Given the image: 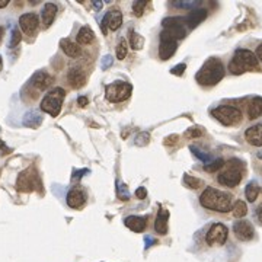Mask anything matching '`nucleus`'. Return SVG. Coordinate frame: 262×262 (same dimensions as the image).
I'll list each match as a JSON object with an SVG mask.
<instances>
[{"mask_svg":"<svg viewBox=\"0 0 262 262\" xmlns=\"http://www.w3.org/2000/svg\"><path fill=\"white\" fill-rule=\"evenodd\" d=\"M258 157H259V159H262V152L258 153Z\"/></svg>","mask_w":262,"mask_h":262,"instance_id":"obj_54","label":"nucleus"},{"mask_svg":"<svg viewBox=\"0 0 262 262\" xmlns=\"http://www.w3.org/2000/svg\"><path fill=\"white\" fill-rule=\"evenodd\" d=\"M0 149H5V143L2 140H0Z\"/></svg>","mask_w":262,"mask_h":262,"instance_id":"obj_52","label":"nucleus"},{"mask_svg":"<svg viewBox=\"0 0 262 262\" xmlns=\"http://www.w3.org/2000/svg\"><path fill=\"white\" fill-rule=\"evenodd\" d=\"M203 134H204V131H203V128H200V127H191V128H188V130L185 131V137L188 138L201 137Z\"/></svg>","mask_w":262,"mask_h":262,"instance_id":"obj_33","label":"nucleus"},{"mask_svg":"<svg viewBox=\"0 0 262 262\" xmlns=\"http://www.w3.org/2000/svg\"><path fill=\"white\" fill-rule=\"evenodd\" d=\"M3 69V61H2V57H0V71Z\"/></svg>","mask_w":262,"mask_h":262,"instance_id":"obj_53","label":"nucleus"},{"mask_svg":"<svg viewBox=\"0 0 262 262\" xmlns=\"http://www.w3.org/2000/svg\"><path fill=\"white\" fill-rule=\"evenodd\" d=\"M67 80L73 89H80L86 83V74L80 67H71L67 73Z\"/></svg>","mask_w":262,"mask_h":262,"instance_id":"obj_14","label":"nucleus"},{"mask_svg":"<svg viewBox=\"0 0 262 262\" xmlns=\"http://www.w3.org/2000/svg\"><path fill=\"white\" fill-rule=\"evenodd\" d=\"M167 219H169V211L160 208L157 213V217L154 221V230L159 235H166L167 233Z\"/></svg>","mask_w":262,"mask_h":262,"instance_id":"obj_19","label":"nucleus"},{"mask_svg":"<svg viewBox=\"0 0 262 262\" xmlns=\"http://www.w3.org/2000/svg\"><path fill=\"white\" fill-rule=\"evenodd\" d=\"M146 5H147V2H144V0H137V2L133 3V11H134L136 16H141L143 15Z\"/></svg>","mask_w":262,"mask_h":262,"instance_id":"obj_35","label":"nucleus"},{"mask_svg":"<svg viewBox=\"0 0 262 262\" xmlns=\"http://www.w3.org/2000/svg\"><path fill=\"white\" fill-rule=\"evenodd\" d=\"M127 51H128V47H127V42L125 40H121L118 47H117V58L118 60H124L127 57Z\"/></svg>","mask_w":262,"mask_h":262,"instance_id":"obj_32","label":"nucleus"},{"mask_svg":"<svg viewBox=\"0 0 262 262\" xmlns=\"http://www.w3.org/2000/svg\"><path fill=\"white\" fill-rule=\"evenodd\" d=\"M42 188L40 175L37 172V169L34 166L25 169L24 172L19 173L18 180H16V190L21 193H32Z\"/></svg>","mask_w":262,"mask_h":262,"instance_id":"obj_5","label":"nucleus"},{"mask_svg":"<svg viewBox=\"0 0 262 262\" xmlns=\"http://www.w3.org/2000/svg\"><path fill=\"white\" fill-rule=\"evenodd\" d=\"M60 47H61V50L64 51V54L69 55V57H79V55L82 54V48L79 47V44H76V42L70 41L67 38H64V40H61L60 41Z\"/></svg>","mask_w":262,"mask_h":262,"instance_id":"obj_22","label":"nucleus"},{"mask_svg":"<svg viewBox=\"0 0 262 262\" xmlns=\"http://www.w3.org/2000/svg\"><path fill=\"white\" fill-rule=\"evenodd\" d=\"M118 197L123 201H128V198H130L128 190H127V187H125L124 184H118Z\"/></svg>","mask_w":262,"mask_h":262,"instance_id":"obj_37","label":"nucleus"},{"mask_svg":"<svg viewBox=\"0 0 262 262\" xmlns=\"http://www.w3.org/2000/svg\"><path fill=\"white\" fill-rule=\"evenodd\" d=\"M245 138L250 146L262 147V124H256L249 127L245 131Z\"/></svg>","mask_w":262,"mask_h":262,"instance_id":"obj_15","label":"nucleus"},{"mask_svg":"<svg viewBox=\"0 0 262 262\" xmlns=\"http://www.w3.org/2000/svg\"><path fill=\"white\" fill-rule=\"evenodd\" d=\"M131 94H133V86L127 82H114L105 88V98L114 104L124 102L131 97Z\"/></svg>","mask_w":262,"mask_h":262,"instance_id":"obj_8","label":"nucleus"},{"mask_svg":"<svg viewBox=\"0 0 262 262\" xmlns=\"http://www.w3.org/2000/svg\"><path fill=\"white\" fill-rule=\"evenodd\" d=\"M256 216H258V219H259V221L262 223V206L258 208V211H256Z\"/></svg>","mask_w":262,"mask_h":262,"instance_id":"obj_50","label":"nucleus"},{"mask_svg":"<svg viewBox=\"0 0 262 262\" xmlns=\"http://www.w3.org/2000/svg\"><path fill=\"white\" fill-rule=\"evenodd\" d=\"M258 69H259V60H258L256 54L249 51V50H245V48L236 50L230 63H229V70L233 74H242V73Z\"/></svg>","mask_w":262,"mask_h":262,"instance_id":"obj_2","label":"nucleus"},{"mask_svg":"<svg viewBox=\"0 0 262 262\" xmlns=\"http://www.w3.org/2000/svg\"><path fill=\"white\" fill-rule=\"evenodd\" d=\"M94 38H95V34H94V31L89 27L80 28L79 32H77V37H76L77 44H82V45L91 44V42L94 41Z\"/></svg>","mask_w":262,"mask_h":262,"instance_id":"obj_24","label":"nucleus"},{"mask_svg":"<svg viewBox=\"0 0 262 262\" xmlns=\"http://www.w3.org/2000/svg\"><path fill=\"white\" fill-rule=\"evenodd\" d=\"M111 64H112V57L111 55H105L104 60H102V69L105 70L107 67H110Z\"/></svg>","mask_w":262,"mask_h":262,"instance_id":"obj_42","label":"nucleus"},{"mask_svg":"<svg viewBox=\"0 0 262 262\" xmlns=\"http://www.w3.org/2000/svg\"><path fill=\"white\" fill-rule=\"evenodd\" d=\"M149 138H150V136H149V133H140L137 136V138H136V143H137V146H146L147 143H149Z\"/></svg>","mask_w":262,"mask_h":262,"instance_id":"obj_38","label":"nucleus"},{"mask_svg":"<svg viewBox=\"0 0 262 262\" xmlns=\"http://www.w3.org/2000/svg\"><path fill=\"white\" fill-rule=\"evenodd\" d=\"M172 27H187V19L182 16H170L166 18L163 21V28H172Z\"/></svg>","mask_w":262,"mask_h":262,"instance_id":"obj_29","label":"nucleus"},{"mask_svg":"<svg viewBox=\"0 0 262 262\" xmlns=\"http://www.w3.org/2000/svg\"><path fill=\"white\" fill-rule=\"evenodd\" d=\"M224 166V160L223 159H216V160H213V162H208L207 165L204 166V169L207 170V172H216V170H219Z\"/></svg>","mask_w":262,"mask_h":262,"instance_id":"obj_31","label":"nucleus"},{"mask_svg":"<svg viewBox=\"0 0 262 262\" xmlns=\"http://www.w3.org/2000/svg\"><path fill=\"white\" fill-rule=\"evenodd\" d=\"M123 24V14L117 9L111 11L105 15L104 21H102V31L107 32V27L110 28L111 31H117Z\"/></svg>","mask_w":262,"mask_h":262,"instance_id":"obj_12","label":"nucleus"},{"mask_svg":"<svg viewBox=\"0 0 262 262\" xmlns=\"http://www.w3.org/2000/svg\"><path fill=\"white\" fill-rule=\"evenodd\" d=\"M22 40V35H21V32H19V29H16L14 28L12 29V37H11V42H9V47L11 48H15L19 42Z\"/></svg>","mask_w":262,"mask_h":262,"instance_id":"obj_34","label":"nucleus"},{"mask_svg":"<svg viewBox=\"0 0 262 262\" xmlns=\"http://www.w3.org/2000/svg\"><path fill=\"white\" fill-rule=\"evenodd\" d=\"M233 232L235 236L242 240V242H249L253 239L255 236V230H253V226L250 224V221L248 220H239L236 221L235 226H233Z\"/></svg>","mask_w":262,"mask_h":262,"instance_id":"obj_11","label":"nucleus"},{"mask_svg":"<svg viewBox=\"0 0 262 262\" xmlns=\"http://www.w3.org/2000/svg\"><path fill=\"white\" fill-rule=\"evenodd\" d=\"M130 45H131L133 50L138 51L144 45V38L140 34H137L136 31H130Z\"/></svg>","mask_w":262,"mask_h":262,"instance_id":"obj_28","label":"nucleus"},{"mask_svg":"<svg viewBox=\"0 0 262 262\" xmlns=\"http://www.w3.org/2000/svg\"><path fill=\"white\" fill-rule=\"evenodd\" d=\"M256 57H258V60L262 63V42L258 45V48H256Z\"/></svg>","mask_w":262,"mask_h":262,"instance_id":"obj_46","label":"nucleus"},{"mask_svg":"<svg viewBox=\"0 0 262 262\" xmlns=\"http://www.w3.org/2000/svg\"><path fill=\"white\" fill-rule=\"evenodd\" d=\"M184 184H185L187 187H190L191 190H198V188H201V187L204 185V182L200 180V178H195V177L188 175V173L184 175Z\"/></svg>","mask_w":262,"mask_h":262,"instance_id":"obj_30","label":"nucleus"},{"mask_svg":"<svg viewBox=\"0 0 262 262\" xmlns=\"http://www.w3.org/2000/svg\"><path fill=\"white\" fill-rule=\"evenodd\" d=\"M66 97L64 89L61 88H54L53 91H50L41 101V110L47 114H50L51 117H57L61 111V105Z\"/></svg>","mask_w":262,"mask_h":262,"instance_id":"obj_6","label":"nucleus"},{"mask_svg":"<svg viewBox=\"0 0 262 262\" xmlns=\"http://www.w3.org/2000/svg\"><path fill=\"white\" fill-rule=\"evenodd\" d=\"M190 149H191V152H193L194 154H195V156L198 157V159H201V160H203V162H204V163L207 165L208 160H210V154H206L204 152H201V150H200V149H197L195 146H191Z\"/></svg>","mask_w":262,"mask_h":262,"instance_id":"obj_36","label":"nucleus"},{"mask_svg":"<svg viewBox=\"0 0 262 262\" xmlns=\"http://www.w3.org/2000/svg\"><path fill=\"white\" fill-rule=\"evenodd\" d=\"M54 82V77L50 76L47 71H37L32 77H31V84L38 89V91H45L48 89Z\"/></svg>","mask_w":262,"mask_h":262,"instance_id":"obj_13","label":"nucleus"},{"mask_svg":"<svg viewBox=\"0 0 262 262\" xmlns=\"http://www.w3.org/2000/svg\"><path fill=\"white\" fill-rule=\"evenodd\" d=\"M94 8H95L97 11H101V9H102V2H94Z\"/></svg>","mask_w":262,"mask_h":262,"instance_id":"obj_47","label":"nucleus"},{"mask_svg":"<svg viewBox=\"0 0 262 262\" xmlns=\"http://www.w3.org/2000/svg\"><path fill=\"white\" fill-rule=\"evenodd\" d=\"M38 25H40L38 15L34 14V12L24 14L19 18V27H21V29L27 34L28 37H34V35L37 34Z\"/></svg>","mask_w":262,"mask_h":262,"instance_id":"obj_10","label":"nucleus"},{"mask_svg":"<svg viewBox=\"0 0 262 262\" xmlns=\"http://www.w3.org/2000/svg\"><path fill=\"white\" fill-rule=\"evenodd\" d=\"M232 211H233V216H235L236 219H242V217H245L248 214V206H246L245 201L237 200L233 208H232Z\"/></svg>","mask_w":262,"mask_h":262,"instance_id":"obj_27","label":"nucleus"},{"mask_svg":"<svg viewBox=\"0 0 262 262\" xmlns=\"http://www.w3.org/2000/svg\"><path fill=\"white\" fill-rule=\"evenodd\" d=\"M178 47L177 41H169V40H160V45H159V57L162 60H169L172 55L175 54Z\"/></svg>","mask_w":262,"mask_h":262,"instance_id":"obj_18","label":"nucleus"},{"mask_svg":"<svg viewBox=\"0 0 262 262\" xmlns=\"http://www.w3.org/2000/svg\"><path fill=\"white\" fill-rule=\"evenodd\" d=\"M227 236H229V229L221 223H214L208 229L207 235H206V242H207L208 246H221L226 243Z\"/></svg>","mask_w":262,"mask_h":262,"instance_id":"obj_9","label":"nucleus"},{"mask_svg":"<svg viewBox=\"0 0 262 262\" xmlns=\"http://www.w3.org/2000/svg\"><path fill=\"white\" fill-rule=\"evenodd\" d=\"M41 121H42L41 115L37 114V112H34V111L28 112L27 115H25V118H24V124L27 125V127H32V128L38 127V125L41 124Z\"/></svg>","mask_w":262,"mask_h":262,"instance_id":"obj_25","label":"nucleus"},{"mask_svg":"<svg viewBox=\"0 0 262 262\" xmlns=\"http://www.w3.org/2000/svg\"><path fill=\"white\" fill-rule=\"evenodd\" d=\"M200 204L207 210H213L217 213H227L233 208V197L232 194L208 187L200 197Z\"/></svg>","mask_w":262,"mask_h":262,"instance_id":"obj_1","label":"nucleus"},{"mask_svg":"<svg viewBox=\"0 0 262 262\" xmlns=\"http://www.w3.org/2000/svg\"><path fill=\"white\" fill-rule=\"evenodd\" d=\"M84 204V194L79 187H73L67 194V206L70 208H80Z\"/></svg>","mask_w":262,"mask_h":262,"instance_id":"obj_16","label":"nucleus"},{"mask_svg":"<svg viewBox=\"0 0 262 262\" xmlns=\"http://www.w3.org/2000/svg\"><path fill=\"white\" fill-rule=\"evenodd\" d=\"M88 170L86 169H82V170H76V172H73V178L74 180H80L82 178V175H84Z\"/></svg>","mask_w":262,"mask_h":262,"instance_id":"obj_44","label":"nucleus"},{"mask_svg":"<svg viewBox=\"0 0 262 262\" xmlns=\"http://www.w3.org/2000/svg\"><path fill=\"white\" fill-rule=\"evenodd\" d=\"M243 173H245L243 162H240L239 159H230L224 163L223 170L217 177V181L223 187L235 188L240 184V181L243 178Z\"/></svg>","mask_w":262,"mask_h":262,"instance_id":"obj_4","label":"nucleus"},{"mask_svg":"<svg viewBox=\"0 0 262 262\" xmlns=\"http://www.w3.org/2000/svg\"><path fill=\"white\" fill-rule=\"evenodd\" d=\"M262 115V98L256 97L250 101L248 107L249 120H256Z\"/></svg>","mask_w":262,"mask_h":262,"instance_id":"obj_23","label":"nucleus"},{"mask_svg":"<svg viewBox=\"0 0 262 262\" xmlns=\"http://www.w3.org/2000/svg\"><path fill=\"white\" fill-rule=\"evenodd\" d=\"M198 5V2H184V3H175V6L178 8H184V9H191Z\"/></svg>","mask_w":262,"mask_h":262,"instance_id":"obj_40","label":"nucleus"},{"mask_svg":"<svg viewBox=\"0 0 262 262\" xmlns=\"http://www.w3.org/2000/svg\"><path fill=\"white\" fill-rule=\"evenodd\" d=\"M178 140H180V136H177V134L167 136V137L165 138V144L166 146H173V144H177Z\"/></svg>","mask_w":262,"mask_h":262,"instance_id":"obj_41","label":"nucleus"},{"mask_svg":"<svg viewBox=\"0 0 262 262\" xmlns=\"http://www.w3.org/2000/svg\"><path fill=\"white\" fill-rule=\"evenodd\" d=\"M245 195H246V200L249 203H255L258 195H259V187L255 184V182H250L246 185V190H245Z\"/></svg>","mask_w":262,"mask_h":262,"instance_id":"obj_26","label":"nucleus"},{"mask_svg":"<svg viewBox=\"0 0 262 262\" xmlns=\"http://www.w3.org/2000/svg\"><path fill=\"white\" fill-rule=\"evenodd\" d=\"M55 15H57V6H55L54 3H45L41 12L42 25L45 28L50 27L54 22Z\"/></svg>","mask_w":262,"mask_h":262,"instance_id":"obj_17","label":"nucleus"},{"mask_svg":"<svg viewBox=\"0 0 262 262\" xmlns=\"http://www.w3.org/2000/svg\"><path fill=\"white\" fill-rule=\"evenodd\" d=\"M8 5H9V0H0V9L6 8Z\"/></svg>","mask_w":262,"mask_h":262,"instance_id":"obj_48","label":"nucleus"},{"mask_svg":"<svg viewBox=\"0 0 262 262\" xmlns=\"http://www.w3.org/2000/svg\"><path fill=\"white\" fill-rule=\"evenodd\" d=\"M146 195H147V191H146V188H138L137 191H136V197H137V198H140V200L146 198Z\"/></svg>","mask_w":262,"mask_h":262,"instance_id":"obj_43","label":"nucleus"},{"mask_svg":"<svg viewBox=\"0 0 262 262\" xmlns=\"http://www.w3.org/2000/svg\"><path fill=\"white\" fill-rule=\"evenodd\" d=\"M152 243H154V240H152L150 237H146V248H149Z\"/></svg>","mask_w":262,"mask_h":262,"instance_id":"obj_49","label":"nucleus"},{"mask_svg":"<svg viewBox=\"0 0 262 262\" xmlns=\"http://www.w3.org/2000/svg\"><path fill=\"white\" fill-rule=\"evenodd\" d=\"M3 35H5V28L0 27V42L3 40Z\"/></svg>","mask_w":262,"mask_h":262,"instance_id":"obj_51","label":"nucleus"},{"mask_svg":"<svg viewBox=\"0 0 262 262\" xmlns=\"http://www.w3.org/2000/svg\"><path fill=\"white\" fill-rule=\"evenodd\" d=\"M125 226L133 230V232H143L146 229V223H147V219L146 217H138V216H130L124 220Z\"/></svg>","mask_w":262,"mask_h":262,"instance_id":"obj_20","label":"nucleus"},{"mask_svg":"<svg viewBox=\"0 0 262 262\" xmlns=\"http://www.w3.org/2000/svg\"><path fill=\"white\" fill-rule=\"evenodd\" d=\"M211 115L226 127L237 125L242 121V112L239 108L232 107V105H221L211 111Z\"/></svg>","mask_w":262,"mask_h":262,"instance_id":"obj_7","label":"nucleus"},{"mask_svg":"<svg viewBox=\"0 0 262 262\" xmlns=\"http://www.w3.org/2000/svg\"><path fill=\"white\" fill-rule=\"evenodd\" d=\"M224 77V66L219 58H208L197 73L195 79L203 86H214Z\"/></svg>","mask_w":262,"mask_h":262,"instance_id":"obj_3","label":"nucleus"},{"mask_svg":"<svg viewBox=\"0 0 262 262\" xmlns=\"http://www.w3.org/2000/svg\"><path fill=\"white\" fill-rule=\"evenodd\" d=\"M185 69H187V66H185L184 63H181V64H178V66L172 67V69H170V73L175 74V76H182L184 71H185Z\"/></svg>","mask_w":262,"mask_h":262,"instance_id":"obj_39","label":"nucleus"},{"mask_svg":"<svg viewBox=\"0 0 262 262\" xmlns=\"http://www.w3.org/2000/svg\"><path fill=\"white\" fill-rule=\"evenodd\" d=\"M88 98L86 97H80L79 99H77V104H79V107H86L88 105Z\"/></svg>","mask_w":262,"mask_h":262,"instance_id":"obj_45","label":"nucleus"},{"mask_svg":"<svg viewBox=\"0 0 262 262\" xmlns=\"http://www.w3.org/2000/svg\"><path fill=\"white\" fill-rule=\"evenodd\" d=\"M207 18V11L206 9H194L193 12L185 18L187 19V27L195 28L198 24H201Z\"/></svg>","mask_w":262,"mask_h":262,"instance_id":"obj_21","label":"nucleus"}]
</instances>
